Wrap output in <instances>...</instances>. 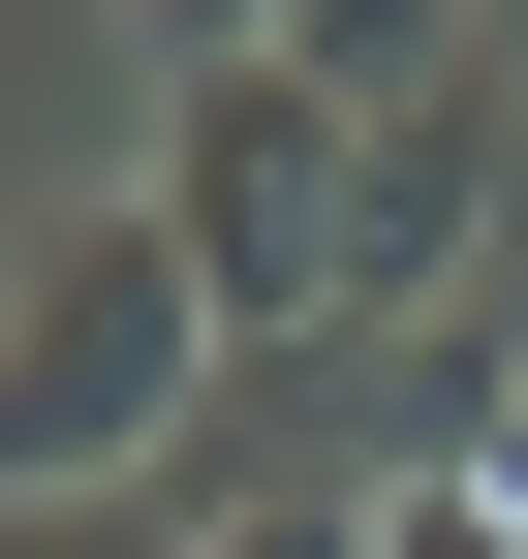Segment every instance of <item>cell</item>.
I'll use <instances>...</instances> for the list:
<instances>
[{
    "label": "cell",
    "mask_w": 528,
    "mask_h": 559,
    "mask_svg": "<svg viewBox=\"0 0 528 559\" xmlns=\"http://www.w3.org/2000/svg\"><path fill=\"white\" fill-rule=\"evenodd\" d=\"M311 94H467V0H280Z\"/></svg>",
    "instance_id": "277c9868"
},
{
    "label": "cell",
    "mask_w": 528,
    "mask_h": 559,
    "mask_svg": "<svg viewBox=\"0 0 528 559\" xmlns=\"http://www.w3.org/2000/svg\"><path fill=\"white\" fill-rule=\"evenodd\" d=\"M497 498H528V404H497Z\"/></svg>",
    "instance_id": "52a82bcc"
},
{
    "label": "cell",
    "mask_w": 528,
    "mask_h": 559,
    "mask_svg": "<svg viewBox=\"0 0 528 559\" xmlns=\"http://www.w3.org/2000/svg\"><path fill=\"white\" fill-rule=\"evenodd\" d=\"M32 559H156V528H94V498H32Z\"/></svg>",
    "instance_id": "8992f818"
},
{
    "label": "cell",
    "mask_w": 528,
    "mask_h": 559,
    "mask_svg": "<svg viewBox=\"0 0 528 559\" xmlns=\"http://www.w3.org/2000/svg\"><path fill=\"white\" fill-rule=\"evenodd\" d=\"M343 187H373V94H311V62H218V94H187V187H156V218L218 249V311L343 342Z\"/></svg>",
    "instance_id": "7a4b0ae2"
},
{
    "label": "cell",
    "mask_w": 528,
    "mask_h": 559,
    "mask_svg": "<svg viewBox=\"0 0 528 559\" xmlns=\"http://www.w3.org/2000/svg\"><path fill=\"white\" fill-rule=\"evenodd\" d=\"M187 342H218V249H187V218H32V373H0L32 498H94V466L156 436V404H187Z\"/></svg>",
    "instance_id": "6da1fadb"
},
{
    "label": "cell",
    "mask_w": 528,
    "mask_h": 559,
    "mask_svg": "<svg viewBox=\"0 0 528 559\" xmlns=\"http://www.w3.org/2000/svg\"><path fill=\"white\" fill-rule=\"evenodd\" d=\"M467 249H497V62H467V94H373V187H343V342H373V311H435Z\"/></svg>",
    "instance_id": "3957f363"
},
{
    "label": "cell",
    "mask_w": 528,
    "mask_h": 559,
    "mask_svg": "<svg viewBox=\"0 0 528 559\" xmlns=\"http://www.w3.org/2000/svg\"><path fill=\"white\" fill-rule=\"evenodd\" d=\"M373 559H528V498H497V436H467V466H373Z\"/></svg>",
    "instance_id": "5b68a950"
}]
</instances>
